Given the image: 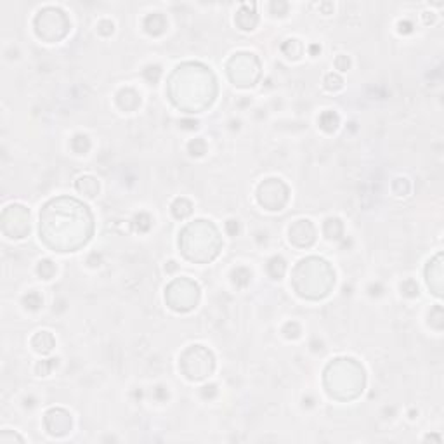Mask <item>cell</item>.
I'll list each match as a JSON object with an SVG mask.
<instances>
[{"label":"cell","instance_id":"10","mask_svg":"<svg viewBox=\"0 0 444 444\" xmlns=\"http://www.w3.org/2000/svg\"><path fill=\"white\" fill-rule=\"evenodd\" d=\"M172 212H174V215L177 217V219H184V217H188L189 213H191V203H189L186 198L175 200L174 205H172Z\"/></svg>","mask_w":444,"mask_h":444},{"label":"cell","instance_id":"2","mask_svg":"<svg viewBox=\"0 0 444 444\" xmlns=\"http://www.w3.org/2000/svg\"><path fill=\"white\" fill-rule=\"evenodd\" d=\"M179 245L182 246V253L189 260L206 262L212 260L219 253L220 240L217 229L206 220H196L195 224L184 228L179 238Z\"/></svg>","mask_w":444,"mask_h":444},{"label":"cell","instance_id":"1","mask_svg":"<svg viewBox=\"0 0 444 444\" xmlns=\"http://www.w3.org/2000/svg\"><path fill=\"white\" fill-rule=\"evenodd\" d=\"M92 235V215L73 198L50 200L40 212V238L57 252H73Z\"/></svg>","mask_w":444,"mask_h":444},{"label":"cell","instance_id":"17","mask_svg":"<svg viewBox=\"0 0 444 444\" xmlns=\"http://www.w3.org/2000/svg\"><path fill=\"white\" fill-rule=\"evenodd\" d=\"M25 304H26V307H30V309H39V307L42 306V299L39 297V293L33 291V293H28L25 297Z\"/></svg>","mask_w":444,"mask_h":444},{"label":"cell","instance_id":"3","mask_svg":"<svg viewBox=\"0 0 444 444\" xmlns=\"http://www.w3.org/2000/svg\"><path fill=\"white\" fill-rule=\"evenodd\" d=\"M288 189L278 179H267L259 186V203L267 210H281L286 203Z\"/></svg>","mask_w":444,"mask_h":444},{"label":"cell","instance_id":"15","mask_svg":"<svg viewBox=\"0 0 444 444\" xmlns=\"http://www.w3.org/2000/svg\"><path fill=\"white\" fill-rule=\"evenodd\" d=\"M151 226V219L146 213H139L137 217H135V228L139 229V231H148Z\"/></svg>","mask_w":444,"mask_h":444},{"label":"cell","instance_id":"12","mask_svg":"<svg viewBox=\"0 0 444 444\" xmlns=\"http://www.w3.org/2000/svg\"><path fill=\"white\" fill-rule=\"evenodd\" d=\"M320 125L328 132L335 130L338 125V117L333 113V111H324V113L320 117Z\"/></svg>","mask_w":444,"mask_h":444},{"label":"cell","instance_id":"21","mask_svg":"<svg viewBox=\"0 0 444 444\" xmlns=\"http://www.w3.org/2000/svg\"><path fill=\"white\" fill-rule=\"evenodd\" d=\"M226 228H228L229 235H236V231H238V224H236L235 220H228V222H226Z\"/></svg>","mask_w":444,"mask_h":444},{"label":"cell","instance_id":"18","mask_svg":"<svg viewBox=\"0 0 444 444\" xmlns=\"http://www.w3.org/2000/svg\"><path fill=\"white\" fill-rule=\"evenodd\" d=\"M324 82H326V89H330V90H338L342 87V79L338 75H333V73L326 75Z\"/></svg>","mask_w":444,"mask_h":444},{"label":"cell","instance_id":"5","mask_svg":"<svg viewBox=\"0 0 444 444\" xmlns=\"http://www.w3.org/2000/svg\"><path fill=\"white\" fill-rule=\"evenodd\" d=\"M45 429L50 436H64L71 429V416L68 415V411L61 408L49 409L45 413Z\"/></svg>","mask_w":444,"mask_h":444},{"label":"cell","instance_id":"7","mask_svg":"<svg viewBox=\"0 0 444 444\" xmlns=\"http://www.w3.org/2000/svg\"><path fill=\"white\" fill-rule=\"evenodd\" d=\"M32 345L35 347L37 352L47 354V352H50V349L54 347V338L49 331H39V333L33 337Z\"/></svg>","mask_w":444,"mask_h":444},{"label":"cell","instance_id":"19","mask_svg":"<svg viewBox=\"0 0 444 444\" xmlns=\"http://www.w3.org/2000/svg\"><path fill=\"white\" fill-rule=\"evenodd\" d=\"M54 366H57V359H49V361H42V363H40V364L37 366V369H39V373L47 375L50 369L54 368Z\"/></svg>","mask_w":444,"mask_h":444},{"label":"cell","instance_id":"4","mask_svg":"<svg viewBox=\"0 0 444 444\" xmlns=\"http://www.w3.org/2000/svg\"><path fill=\"white\" fill-rule=\"evenodd\" d=\"M252 64H257V59L252 56V54H238V56L233 57V59L229 61V64H228L229 68H240L238 71H231V73H229V77H231V80L236 83V85H242V87L253 85V82L257 80L259 73H257V71H248V68L253 70ZM255 68H259V66H255Z\"/></svg>","mask_w":444,"mask_h":444},{"label":"cell","instance_id":"14","mask_svg":"<svg viewBox=\"0 0 444 444\" xmlns=\"http://www.w3.org/2000/svg\"><path fill=\"white\" fill-rule=\"evenodd\" d=\"M233 280H235V283H238L240 286H245V284L250 281V273L246 269H243V267H240V269H236L235 273H233Z\"/></svg>","mask_w":444,"mask_h":444},{"label":"cell","instance_id":"20","mask_svg":"<svg viewBox=\"0 0 444 444\" xmlns=\"http://www.w3.org/2000/svg\"><path fill=\"white\" fill-rule=\"evenodd\" d=\"M335 63H337V68L338 70H347L349 68V59L345 56H340V57H337V61H335Z\"/></svg>","mask_w":444,"mask_h":444},{"label":"cell","instance_id":"11","mask_svg":"<svg viewBox=\"0 0 444 444\" xmlns=\"http://www.w3.org/2000/svg\"><path fill=\"white\" fill-rule=\"evenodd\" d=\"M284 269H286V266H284V260L281 259V257H273V259L269 260V264H267V271H269V274L273 278H278V280L283 276Z\"/></svg>","mask_w":444,"mask_h":444},{"label":"cell","instance_id":"16","mask_svg":"<svg viewBox=\"0 0 444 444\" xmlns=\"http://www.w3.org/2000/svg\"><path fill=\"white\" fill-rule=\"evenodd\" d=\"M205 141H202V139H195V141L189 142V151H191V155H196V157L205 153Z\"/></svg>","mask_w":444,"mask_h":444},{"label":"cell","instance_id":"8","mask_svg":"<svg viewBox=\"0 0 444 444\" xmlns=\"http://www.w3.org/2000/svg\"><path fill=\"white\" fill-rule=\"evenodd\" d=\"M144 28L148 33H151V35H158V33H161L165 30V19L161 14H151L146 18L144 21Z\"/></svg>","mask_w":444,"mask_h":444},{"label":"cell","instance_id":"9","mask_svg":"<svg viewBox=\"0 0 444 444\" xmlns=\"http://www.w3.org/2000/svg\"><path fill=\"white\" fill-rule=\"evenodd\" d=\"M77 189H79L80 193H83L85 196H89V198H94V196L97 195V191H99V186H97L96 179L80 177L79 182H77Z\"/></svg>","mask_w":444,"mask_h":444},{"label":"cell","instance_id":"6","mask_svg":"<svg viewBox=\"0 0 444 444\" xmlns=\"http://www.w3.org/2000/svg\"><path fill=\"white\" fill-rule=\"evenodd\" d=\"M290 242L297 246H309L314 242V228L309 220H297L290 228Z\"/></svg>","mask_w":444,"mask_h":444},{"label":"cell","instance_id":"13","mask_svg":"<svg viewBox=\"0 0 444 444\" xmlns=\"http://www.w3.org/2000/svg\"><path fill=\"white\" fill-rule=\"evenodd\" d=\"M54 273H56V267H54V264L50 262V260H42V262H40L39 274L43 278V280H50Z\"/></svg>","mask_w":444,"mask_h":444}]
</instances>
